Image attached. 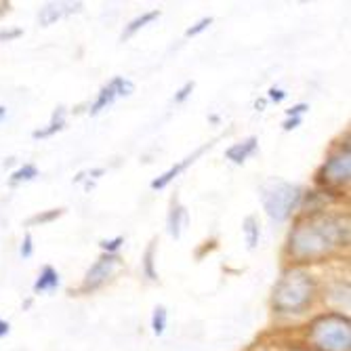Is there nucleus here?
<instances>
[{"mask_svg":"<svg viewBox=\"0 0 351 351\" xmlns=\"http://www.w3.org/2000/svg\"><path fill=\"white\" fill-rule=\"evenodd\" d=\"M112 84L116 86V93H118V99L120 97H131L135 93V82L126 76H114L112 78Z\"/></svg>","mask_w":351,"mask_h":351,"instance_id":"nucleus-20","label":"nucleus"},{"mask_svg":"<svg viewBox=\"0 0 351 351\" xmlns=\"http://www.w3.org/2000/svg\"><path fill=\"white\" fill-rule=\"evenodd\" d=\"M156 257H158V238H152L145 252H143V257H141V269L149 282L160 280V276H158V267H156Z\"/></svg>","mask_w":351,"mask_h":351,"instance_id":"nucleus-16","label":"nucleus"},{"mask_svg":"<svg viewBox=\"0 0 351 351\" xmlns=\"http://www.w3.org/2000/svg\"><path fill=\"white\" fill-rule=\"evenodd\" d=\"M82 5L80 3H51V5H45L38 13V21L43 27H49L53 25L55 21L63 19L66 15H72V13H80Z\"/></svg>","mask_w":351,"mask_h":351,"instance_id":"nucleus-8","label":"nucleus"},{"mask_svg":"<svg viewBox=\"0 0 351 351\" xmlns=\"http://www.w3.org/2000/svg\"><path fill=\"white\" fill-rule=\"evenodd\" d=\"M124 244V236H116V238H110V240H101L99 246L106 254H118V250L122 248Z\"/></svg>","mask_w":351,"mask_h":351,"instance_id":"nucleus-23","label":"nucleus"},{"mask_svg":"<svg viewBox=\"0 0 351 351\" xmlns=\"http://www.w3.org/2000/svg\"><path fill=\"white\" fill-rule=\"evenodd\" d=\"M160 17H162V11H160V9L145 11V13L137 15L135 19H131L129 23L124 25L122 34H120V40H129V38H133V36L137 34V32H141L143 27H147L149 23H154L156 19H160Z\"/></svg>","mask_w":351,"mask_h":351,"instance_id":"nucleus-12","label":"nucleus"},{"mask_svg":"<svg viewBox=\"0 0 351 351\" xmlns=\"http://www.w3.org/2000/svg\"><path fill=\"white\" fill-rule=\"evenodd\" d=\"M242 236L248 250H254L261 240V221L257 215H246L242 221Z\"/></svg>","mask_w":351,"mask_h":351,"instance_id":"nucleus-15","label":"nucleus"},{"mask_svg":"<svg viewBox=\"0 0 351 351\" xmlns=\"http://www.w3.org/2000/svg\"><path fill=\"white\" fill-rule=\"evenodd\" d=\"M120 267H122L120 254H106V252H104L101 257L86 269L78 293H80V295H90V293H95V291L104 289V286L116 276V271H118Z\"/></svg>","mask_w":351,"mask_h":351,"instance_id":"nucleus-6","label":"nucleus"},{"mask_svg":"<svg viewBox=\"0 0 351 351\" xmlns=\"http://www.w3.org/2000/svg\"><path fill=\"white\" fill-rule=\"evenodd\" d=\"M257 149H259V137H257V135H250V137H246V139H242V141L230 145V147L226 149V158H228V160H230L232 165L242 167L250 156L257 154Z\"/></svg>","mask_w":351,"mask_h":351,"instance_id":"nucleus-9","label":"nucleus"},{"mask_svg":"<svg viewBox=\"0 0 351 351\" xmlns=\"http://www.w3.org/2000/svg\"><path fill=\"white\" fill-rule=\"evenodd\" d=\"M63 213H66V208H51V210H43L34 217H29L25 221V226L32 228V226H45V223H53L57 221L59 217H63Z\"/></svg>","mask_w":351,"mask_h":351,"instance_id":"nucleus-19","label":"nucleus"},{"mask_svg":"<svg viewBox=\"0 0 351 351\" xmlns=\"http://www.w3.org/2000/svg\"><path fill=\"white\" fill-rule=\"evenodd\" d=\"M301 124H303V118H286V120L282 122V131H284V133H291V131L299 129Z\"/></svg>","mask_w":351,"mask_h":351,"instance_id":"nucleus-27","label":"nucleus"},{"mask_svg":"<svg viewBox=\"0 0 351 351\" xmlns=\"http://www.w3.org/2000/svg\"><path fill=\"white\" fill-rule=\"evenodd\" d=\"M187 223H189L187 208H185V206L181 204V200L175 196V198L171 200V208H169V217H167V230H169L171 238L179 240Z\"/></svg>","mask_w":351,"mask_h":351,"instance_id":"nucleus-10","label":"nucleus"},{"mask_svg":"<svg viewBox=\"0 0 351 351\" xmlns=\"http://www.w3.org/2000/svg\"><path fill=\"white\" fill-rule=\"evenodd\" d=\"M19 254H21V259H29L32 254H34V238H32L29 232L23 234V240H21V246H19Z\"/></svg>","mask_w":351,"mask_h":351,"instance_id":"nucleus-24","label":"nucleus"},{"mask_svg":"<svg viewBox=\"0 0 351 351\" xmlns=\"http://www.w3.org/2000/svg\"><path fill=\"white\" fill-rule=\"evenodd\" d=\"M215 23V17H202V19H198L194 25H191V27H187L185 29V38H196V36H200L202 34V32H206L210 25Z\"/></svg>","mask_w":351,"mask_h":351,"instance_id":"nucleus-21","label":"nucleus"},{"mask_svg":"<svg viewBox=\"0 0 351 351\" xmlns=\"http://www.w3.org/2000/svg\"><path fill=\"white\" fill-rule=\"evenodd\" d=\"M38 167L34 162H23L17 171L11 173V179H9V185H19V183H27V181H34L38 177Z\"/></svg>","mask_w":351,"mask_h":351,"instance_id":"nucleus-17","label":"nucleus"},{"mask_svg":"<svg viewBox=\"0 0 351 351\" xmlns=\"http://www.w3.org/2000/svg\"><path fill=\"white\" fill-rule=\"evenodd\" d=\"M194 88H196V82L194 80H187L177 93H175V97H173V104L175 106H181V104H185L189 97H191V93H194Z\"/></svg>","mask_w":351,"mask_h":351,"instance_id":"nucleus-22","label":"nucleus"},{"mask_svg":"<svg viewBox=\"0 0 351 351\" xmlns=\"http://www.w3.org/2000/svg\"><path fill=\"white\" fill-rule=\"evenodd\" d=\"M118 99V93H116V86L112 84V80L108 84H104L97 93V97H95V101L90 104L88 108V114L90 116H99L104 110H108L110 106H114V101Z\"/></svg>","mask_w":351,"mask_h":351,"instance_id":"nucleus-14","label":"nucleus"},{"mask_svg":"<svg viewBox=\"0 0 351 351\" xmlns=\"http://www.w3.org/2000/svg\"><path fill=\"white\" fill-rule=\"evenodd\" d=\"M317 299V280L305 267H286L271 289V309L278 315H299L313 307Z\"/></svg>","mask_w":351,"mask_h":351,"instance_id":"nucleus-2","label":"nucleus"},{"mask_svg":"<svg viewBox=\"0 0 351 351\" xmlns=\"http://www.w3.org/2000/svg\"><path fill=\"white\" fill-rule=\"evenodd\" d=\"M9 332H11V324H9L7 320H3V317H0V339L9 337Z\"/></svg>","mask_w":351,"mask_h":351,"instance_id":"nucleus-28","label":"nucleus"},{"mask_svg":"<svg viewBox=\"0 0 351 351\" xmlns=\"http://www.w3.org/2000/svg\"><path fill=\"white\" fill-rule=\"evenodd\" d=\"M305 112H309V104H295L291 110H286V118H303Z\"/></svg>","mask_w":351,"mask_h":351,"instance_id":"nucleus-26","label":"nucleus"},{"mask_svg":"<svg viewBox=\"0 0 351 351\" xmlns=\"http://www.w3.org/2000/svg\"><path fill=\"white\" fill-rule=\"evenodd\" d=\"M309 351H351V322L343 311H324L313 315L305 326Z\"/></svg>","mask_w":351,"mask_h":351,"instance_id":"nucleus-3","label":"nucleus"},{"mask_svg":"<svg viewBox=\"0 0 351 351\" xmlns=\"http://www.w3.org/2000/svg\"><path fill=\"white\" fill-rule=\"evenodd\" d=\"M215 143H217V139H210V141L202 143L200 147H196V149L191 152L189 156H185L181 162L173 165V167H171L169 171H165V173H162L160 177H156V179H154V181L149 183V187H152L154 191H160V189L169 187V185H171V183H173V181H175V179H177L179 175H181V173H185V171H187V169H189L191 165H194V162L198 160L200 156H204V154H206L208 149H213V145H215Z\"/></svg>","mask_w":351,"mask_h":351,"instance_id":"nucleus-7","label":"nucleus"},{"mask_svg":"<svg viewBox=\"0 0 351 351\" xmlns=\"http://www.w3.org/2000/svg\"><path fill=\"white\" fill-rule=\"evenodd\" d=\"M303 194L305 191L301 185L284 181L280 177H271L259 187V198H261L263 210L276 223L289 221L301 208Z\"/></svg>","mask_w":351,"mask_h":351,"instance_id":"nucleus-5","label":"nucleus"},{"mask_svg":"<svg viewBox=\"0 0 351 351\" xmlns=\"http://www.w3.org/2000/svg\"><path fill=\"white\" fill-rule=\"evenodd\" d=\"M167 324H169V311L165 305H156L154 313H152V332L156 337H162L167 332Z\"/></svg>","mask_w":351,"mask_h":351,"instance_id":"nucleus-18","label":"nucleus"},{"mask_svg":"<svg viewBox=\"0 0 351 351\" xmlns=\"http://www.w3.org/2000/svg\"><path fill=\"white\" fill-rule=\"evenodd\" d=\"M61 284V276L59 271L53 267V265H45L38 274V278L34 280V286H32V291L34 295H43V293H53L59 289Z\"/></svg>","mask_w":351,"mask_h":351,"instance_id":"nucleus-11","label":"nucleus"},{"mask_svg":"<svg viewBox=\"0 0 351 351\" xmlns=\"http://www.w3.org/2000/svg\"><path fill=\"white\" fill-rule=\"evenodd\" d=\"M66 124H68V120H66V108H57L53 112L49 124L32 133V139H36V141L38 139H49V137H53V135H57V133H61L63 129H66Z\"/></svg>","mask_w":351,"mask_h":351,"instance_id":"nucleus-13","label":"nucleus"},{"mask_svg":"<svg viewBox=\"0 0 351 351\" xmlns=\"http://www.w3.org/2000/svg\"><path fill=\"white\" fill-rule=\"evenodd\" d=\"M7 118V108L5 106H0V122H3Z\"/></svg>","mask_w":351,"mask_h":351,"instance_id":"nucleus-30","label":"nucleus"},{"mask_svg":"<svg viewBox=\"0 0 351 351\" xmlns=\"http://www.w3.org/2000/svg\"><path fill=\"white\" fill-rule=\"evenodd\" d=\"M351 181V145H349V133H345V139L337 141V145L330 147L324 162L317 167L313 175V183L317 191L324 196L343 198L347 191V185Z\"/></svg>","mask_w":351,"mask_h":351,"instance_id":"nucleus-4","label":"nucleus"},{"mask_svg":"<svg viewBox=\"0 0 351 351\" xmlns=\"http://www.w3.org/2000/svg\"><path fill=\"white\" fill-rule=\"evenodd\" d=\"M267 106V99H257V104H254V108H257V112H263Z\"/></svg>","mask_w":351,"mask_h":351,"instance_id":"nucleus-29","label":"nucleus"},{"mask_svg":"<svg viewBox=\"0 0 351 351\" xmlns=\"http://www.w3.org/2000/svg\"><path fill=\"white\" fill-rule=\"evenodd\" d=\"M286 97H289V93H286L284 88H280V86H269L265 99H267L269 104H276V106H278V104H282Z\"/></svg>","mask_w":351,"mask_h":351,"instance_id":"nucleus-25","label":"nucleus"},{"mask_svg":"<svg viewBox=\"0 0 351 351\" xmlns=\"http://www.w3.org/2000/svg\"><path fill=\"white\" fill-rule=\"evenodd\" d=\"M349 246V215L330 210L301 213L286 238L284 254L293 265L305 267L330 259L341 248Z\"/></svg>","mask_w":351,"mask_h":351,"instance_id":"nucleus-1","label":"nucleus"}]
</instances>
